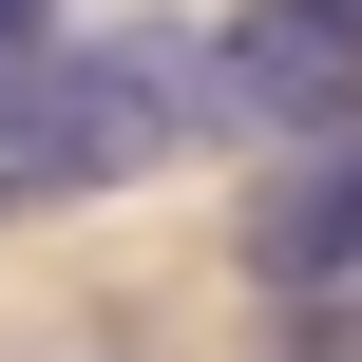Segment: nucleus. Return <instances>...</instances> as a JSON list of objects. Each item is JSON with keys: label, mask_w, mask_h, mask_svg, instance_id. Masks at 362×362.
I'll list each match as a JSON object with an SVG mask.
<instances>
[{"label": "nucleus", "mask_w": 362, "mask_h": 362, "mask_svg": "<svg viewBox=\"0 0 362 362\" xmlns=\"http://www.w3.org/2000/svg\"><path fill=\"white\" fill-rule=\"evenodd\" d=\"M191 153V38L172 19H115V38H19L0 57V210H76V191H134Z\"/></svg>", "instance_id": "1"}, {"label": "nucleus", "mask_w": 362, "mask_h": 362, "mask_svg": "<svg viewBox=\"0 0 362 362\" xmlns=\"http://www.w3.org/2000/svg\"><path fill=\"white\" fill-rule=\"evenodd\" d=\"M362 115V0H229L191 38V134H344Z\"/></svg>", "instance_id": "2"}, {"label": "nucleus", "mask_w": 362, "mask_h": 362, "mask_svg": "<svg viewBox=\"0 0 362 362\" xmlns=\"http://www.w3.org/2000/svg\"><path fill=\"white\" fill-rule=\"evenodd\" d=\"M248 267H267V305H305V286L362 267V115L344 134H286V191L248 210Z\"/></svg>", "instance_id": "3"}, {"label": "nucleus", "mask_w": 362, "mask_h": 362, "mask_svg": "<svg viewBox=\"0 0 362 362\" xmlns=\"http://www.w3.org/2000/svg\"><path fill=\"white\" fill-rule=\"evenodd\" d=\"M19 38H57V0H0V57H19Z\"/></svg>", "instance_id": "4"}]
</instances>
